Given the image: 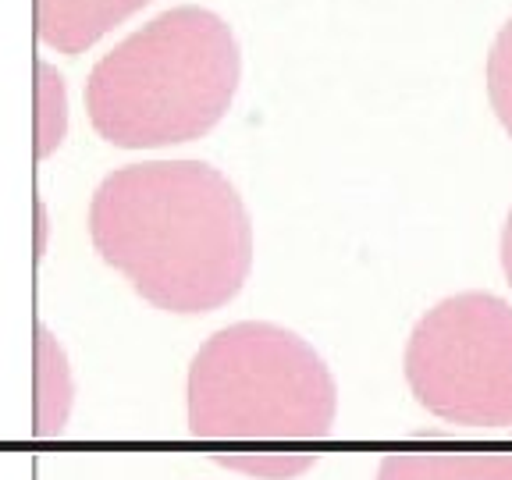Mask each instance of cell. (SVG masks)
Here are the masks:
<instances>
[{"label": "cell", "instance_id": "8", "mask_svg": "<svg viewBox=\"0 0 512 480\" xmlns=\"http://www.w3.org/2000/svg\"><path fill=\"white\" fill-rule=\"evenodd\" d=\"M68 132L64 79L47 61H36V157H50Z\"/></svg>", "mask_w": 512, "mask_h": 480}, {"label": "cell", "instance_id": "5", "mask_svg": "<svg viewBox=\"0 0 512 480\" xmlns=\"http://www.w3.org/2000/svg\"><path fill=\"white\" fill-rule=\"evenodd\" d=\"M150 0H36V36L57 54H82Z\"/></svg>", "mask_w": 512, "mask_h": 480}, {"label": "cell", "instance_id": "7", "mask_svg": "<svg viewBox=\"0 0 512 480\" xmlns=\"http://www.w3.org/2000/svg\"><path fill=\"white\" fill-rule=\"evenodd\" d=\"M75 402V381L68 356L43 324H36V438H57L68 427Z\"/></svg>", "mask_w": 512, "mask_h": 480}, {"label": "cell", "instance_id": "9", "mask_svg": "<svg viewBox=\"0 0 512 480\" xmlns=\"http://www.w3.org/2000/svg\"><path fill=\"white\" fill-rule=\"evenodd\" d=\"M488 96L498 121L512 136V18L502 25L495 47L488 54Z\"/></svg>", "mask_w": 512, "mask_h": 480}, {"label": "cell", "instance_id": "1", "mask_svg": "<svg viewBox=\"0 0 512 480\" xmlns=\"http://www.w3.org/2000/svg\"><path fill=\"white\" fill-rule=\"evenodd\" d=\"M89 239L146 303L214 313L253 267V221L235 185L200 160H146L96 185Z\"/></svg>", "mask_w": 512, "mask_h": 480}, {"label": "cell", "instance_id": "11", "mask_svg": "<svg viewBox=\"0 0 512 480\" xmlns=\"http://www.w3.org/2000/svg\"><path fill=\"white\" fill-rule=\"evenodd\" d=\"M502 267H505V278L512 285V210H509V221H505V232H502Z\"/></svg>", "mask_w": 512, "mask_h": 480}, {"label": "cell", "instance_id": "10", "mask_svg": "<svg viewBox=\"0 0 512 480\" xmlns=\"http://www.w3.org/2000/svg\"><path fill=\"white\" fill-rule=\"evenodd\" d=\"M228 470L253 473L267 480H292L313 466V456H292V452H260V456H221L217 459Z\"/></svg>", "mask_w": 512, "mask_h": 480}, {"label": "cell", "instance_id": "3", "mask_svg": "<svg viewBox=\"0 0 512 480\" xmlns=\"http://www.w3.org/2000/svg\"><path fill=\"white\" fill-rule=\"evenodd\" d=\"M189 431L200 441H320L338 413L328 363L296 331L242 320L207 338L189 367Z\"/></svg>", "mask_w": 512, "mask_h": 480}, {"label": "cell", "instance_id": "2", "mask_svg": "<svg viewBox=\"0 0 512 480\" xmlns=\"http://www.w3.org/2000/svg\"><path fill=\"white\" fill-rule=\"evenodd\" d=\"M242 79L235 32L207 8H171L107 50L86 82L100 139L121 150H160L207 136Z\"/></svg>", "mask_w": 512, "mask_h": 480}, {"label": "cell", "instance_id": "6", "mask_svg": "<svg viewBox=\"0 0 512 480\" xmlns=\"http://www.w3.org/2000/svg\"><path fill=\"white\" fill-rule=\"evenodd\" d=\"M377 480H512V452H392Z\"/></svg>", "mask_w": 512, "mask_h": 480}, {"label": "cell", "instance_id": "4", "mask_svg": "<svg viewBox=\"0 0 512 480\" xmlns=\"http://www.w3.org/2000/svg\"><path fill=\"white\" fill-rule=\"evenodd\" d=\"M406 381L448 424L512 431V306L491 292L441 299L409 335Z\"/></svg>", "mask_w": 512, "mask_h": 480}]
</instances>
